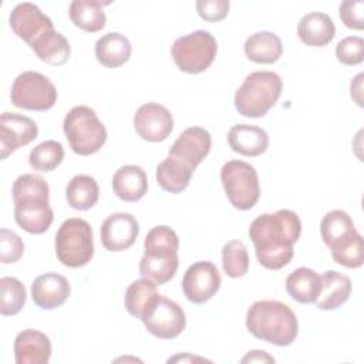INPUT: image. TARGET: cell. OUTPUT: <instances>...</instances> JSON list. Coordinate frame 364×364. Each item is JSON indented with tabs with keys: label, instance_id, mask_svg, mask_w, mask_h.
Segmentation results:
<instances>
[{
	"label": "cell",
	"instance_id": "obj_1",
	"mask_svg": "<svg viewBox=\"0 0 364 364\" xmlns=\"http://www.w3.org/2000/svg\"><path fill=\"white\" fill-rule=\"evenodd\" d=\"M301 233V220L290 209L257 216L249 228V237L255 245L257 262L269 269L279 270L290 263L293 245Z\"/></svg>",
	"mask_w": 364,
	"mask_h": 364
},
{
	"label": "cell",
	"instance_id": "obj_2",
	"mask_svg": "<svg viewBox=\"0 0 364 364\" xmlns=\"http://www.w3.org/2000/svg\"><path fill=\"white\" fill-rule=\"evenodd\" d=\"M14 220L31 235H41L53 223L54 213L48 205L50 188L44 178L34 173L20 175L11 188Z\"/></svg>",
	"mask_w": 364,
	"mask_h": 364
},
{
	"label": "cell",
	"instance_id": "obj_3",
	"mask_svg": "<svg viewBox=\"0 0 364 364\" xmlns=\"http://www.w3.org/2000/svg\"><path fill=\"white\" fill-rule=\"evenodd\" d=\"M246 328L262 341L286 347L296 340L299 321L287 304L277 300H257L246 313Z\"/></svg>",
	"mask_w": 364,
	"mask_h": 364
},
{
	"label": "cell",
	"instance_id": "obj_4",
	"mask_svg": "<svg viewBox=\"0 0 364 364\" xmlns=\"http://www.w3.org/2000/svg\"><path fill=\"white\" fill-rule=\"evenodd\" d=\"M144 256L139 262V274L156 286L168 283L179 266V239L166 225L152 228L144 240Z\"/></svg>",
	"mask_w": 364,
	"mask_h": 364
},
{
	"label": "cell",
	"instance_id": "obj_5",
	"mask_svg": "<svg viewBox=\"0 0 364 364\" xmlns=\"http://www.w3.org/2000/svg\"><path fill=\"white\" fill-rule=\"evenodd\" d=\"M320 235L326 246L331 250L336 263L348 269H358L363 266V236L357 232L354 222L347 212L341 209L327 212L320 223Z\"/></svg>",
	"mask_w": 364,
	"mask_h": 364
},
{
	"label": "cell",
	"instance_id": "obj_6",
	"mask_svg": "<svg viewBox=\"0 0 364 364\" xmlns=\"http://www.w3.org/2000/svg\"><path fill=\"white\" fill-rule=\"evenodd\" d=\"M283 82L273 71H253L235 92L237 112L247 118L264 117L282 95Z\"/></svg>",
	"mask_w": 364,
	"mask_h": 364
},
{
	"label": "cell",
	"instance_id": "obj_7",
	"mask_svg": "<svg viewBox=\"0 0 364 364\" xmlns=\"http://www.w3.org/2000/svg\"><path fill=\"white\" fill-rule=\"evenodd\" d=\"M63 129L70 148L80 156L98 152L107 141L105 125L87 105L73 107L64 117Z\"/></svg>",
	"mask_w": 364,
	"mask_h": 364
},
{
	"label": "cell",
	"instance_id": "obj_8",
	"mask_svg": "<svg viewBox=\"0 0 364 364\" xmlns=\"http://www.w3.org/2000/svg\"><path fill=\"white\" fill-rule=\"evenodd\" d=\"M54 247L61 264L74 269L85 266L94 256L90 223L81 218L65 219L55 233Z\"/></svg>",
	"mask_w": 364,
	"mask_h": 364
},
{
	"label": "cell",
	"instance_id": "obj_9",
	"mask_svg": "<svg viewBox=\"0 0 364 364\" xmlns=\"http://www.w3.org/2000/svg\"><path fill=\"white\" fill-rule=\"evenodd\" d=\"M216 53V38L206 30H196L181 36L171 47V55L176 67L188 74H199L208 70Z\"/></svg>",
	"mask_w": 364,
	"mask_h": 364
},
{
	"label": "cell",
	"instance_id": "obj_10",
	"mask_svg": "<svg viewBox=\"0 0 364 364\" xmlns=\"http://www.w3.org/2000/svg\"><path fill=\"white\" fill-rule=\"evenodd\" d=\"M220 181L225 193L233 208L252 209L260 198L259 176L255 166L245 161H228L220 169Z\"/></svg>",
	"mask_w": 364,
	"mask_h": 364
},
{
	"label": "cell",
	"instance_id": "obj_11",
	"mask_svg": "<svg viewBox=\"0 0 364 364\" xmlns=\"http://www.w3.org/2000/svg\"><path fill=\"white\" fill-rule=\"evenodd\" d=\"M10 100L17 108L48 111L57 102V90L51 80L41 73L24 71L13 81Z\"/></svg>",
	"mask_w": 364,
	"mask_h": 364
},
{
	"label": "cell",
	"instance_id": "obj_12",
	"mask_svg": "<svg viewBox=\"0 0 364 364\" xmlns=\"http://www.w3.org/2000/svg\"><path fill=\"white\" fill-rule=\"evenodd\" d=\"M141 321L152 336L161 340H171L185 330L186 316L176 301L159 294Z\"/></svg>",
	"mask_w": 364,
	"mask_h": 364
},
{
	"label": "cell",
	"instance_id": "obj_13",
	"mask_svg": "<svg viewBox=\"0 0 364 364\" xmlns=\"http://www.w3.org/2000/svg\"><path fill=\"white\" fill-rule=\"evenodd\" d=\"M220 282L218 267L209 260H200L186 269L182 279V290L191 303L202 304L218 293Z\"/></svg>",
	"mask_w": 364,
	"mask_h": 364
},
{
	"label": "cell",
	"instance_id": "obj_14",
	"mask_svg": "<svg viewBox=\"0 0 364 364\" xmlns=\"http://www.w3.org/2000/svg\"><path fill=\"white\" fill-rule=\"evenodd\" d=\"M134 128L144 141L161 142L171 135L173 118L166 107L158 102H146L135 111Z\"/></svg>",
	"mask_w": 364,
	"mask_h": 364
},
{
	"label": "cell",
	"instance_id": "obj_15",
	"mask_svg": "<svg viewBox=\"0 0 364 364\" xmlns=\"http://www.w3.org/2000/svg\"><path fill=\"white\" fill-rule=\"evenodd\" d=\"M38 135L37 124L18 112H3L0 115V149L6 159L20 146L30 144Z\"/></svg>",
	"mask_w": 364,
	"mask_h": 364
},
{
	"label": "cell",
	"instance_id": "obj_16",
	"mask_svg": "<svg viewBox=\"0 0 364 364\" xmlns=\"http://www.w3.org/2000/svg\"><path fill=\"white\" fill-rule=\"evenodd\" d=\"M13 33L31 46L41 34L54 30V24L36 4L30 1L18 3L9 17Z\"/></svg>",
	"mask_w": 364,
	"mask_h": 364
},
{
	"label": "cell",
	"instance_id": "obj_17",
	"mask_svg": "<svg viewBox=\"0 0 364 364\" xmlns=\"http://www.w3.org/2000/svg\"><path fill=\"white\" fill-rule=\"evenodd\" d=\"M139 233V223L131 213L117 212L105 218L101 223V243L109 252L129 249Z\"/></svg>",
	"mask_w": 364,
	"mask_h": 364
},
{
	"label": "cell",
	"instance_id": "obj_18",
	"mask_svg": "<svg viewBox=\"0 0 364 364\" xmlns=\"http://www.w3.org/2000/svg\"><path fill=\"white\" fill-rule=\"evenodd\" d=\"M210 146L212 136L209 131L202 127H189L176 138L168 155L195 169L206 158Z\"/></svg>",
	"mask_w": 364,
	"mask_h": 364
},
{
	"label": "cell",
	"instance_id": "obj_19",
	"mask_svg": "<svg viewBox=\"0 0 364 364\" xmlns=\"http://www.w3.org/2000/svg\"><path fill=\"white\" fill-rule=\"evenodd\" d=\"M70 293L68 280L54 272L37 276L31 284V299L43 310H54L63 306Z\"/></svg>",
	"mask_w": 364,
	"mask_h": 364
},
{
	"label": "cell",
	"instance_id": "obj_20",
	"mask_svg": "<svg viewBox=\"0 0 364 364\" xmlns=\"http://www.w3.org/2000/svg\"><path fill=\"white\" fill-rule=\"evenodd\" d=\"M14 360L17 364H47L51 357V341L43 331L26 328L14 338Z\"/></svg>",
	"mask_w": 364,
	"mask_h": 364
},
{
	"label": "cell",
	"instance_id": "obj_21",
	"mask_svg": "<svg viewBox=\"0 0 364 364\" xmlns=\"http://www.w3.org/2000/svg\"><path fill=\"white\" fill-rule=\"evenodd\" d=\"M228 144L232 151L240 155L257 156L266 152L269 146V135L260 127L237 124L229 129Z\"/></svg>",
	"mask_w": 364,
	"mask_h": 364
},
{
	"label": "cell",
	"instance_id": "obj_22",
	"mask_svg": "<svg viewBox=\"0 0 364 364\" xmlns=\"http://www.w3.org/2000/svg\"><path fill=\"white\" fill-rule=\"evenodd\" d=\"M297 36L306 46L323 47L334 38L336 26L328 14L311 11L300 18L297 24Z\"/></svg>",
	"mask_w": 364,
	"mask_h": 364
},
{
	"label": "cell",
	"instance_id": "obj_23",
	"mask_svg": "<svg viewBox=\"0 0 364 364\" xmlns=\"http://www.w3.org/2000/svg\"><path fill=\"white\" fill-rule=\"evenodd\" d=\"M112 191L124 202H138L148 191V178L138 165H124L112 176Z\"/></svg>",
	"mask_w": 364,
	"mask_h": 364
},
{
	"label": "cell",
	"instance_id": "obj_24",
	"mask_svg": "<svg viewBox=\"0 0 364 364\" xmlns=\"http://www.w3.org/2000/svg\"><path fill=\"white\" fill-rule=\"evenodd\" d=\"M351 293V280L348 276L326 270L321 274V291L314 301L320 310H336L343 306Z\"/></svg>",
	"mask_w": 364,
	"mask_h": 364
},
{
	"label": "cell",
	"instance_id": "obj_25",
	"mask_svg": "<svg viewBox=\"0 0 364 364\" xmlns=\"http://www.w3.org/2000/svg\"><path fill=\"white\" fill-rule=\"evenodd\" d=\"M131 43L121 33H107L95 43V57L107 68L124 65L131 57Z\"/></svg>",
	"mask_w": 364,
	"mask_h": 364
},
{
	"label": "cell",
	"instance_id": "obj_26",
	"mask_svg": "<svg viewBox=\"0 0 364 364\" xmlns=\"http://www.w3.org/2000/svg\"><path fill=\"white\" fill-rule=\"evenodd\" d=\"M286 291L301 304L314 303L321 291V276L310 267H297L286 279Z\"/></svg>",
	"mask_w": 364,
	"mask_h": 364
},
{
	"label": "cell",
	"instance_id": "obj_27",
	"mask_svg": "<svg viewBox=\"0 0 364 364\" xmlns=\"http://www.w3.org/2000/svg\"><path fill=\"white\" fill-rule=\"evenodd\" d=\"M109 1L100 0H74L70 3L68 14L75 27L88 31L97 33L105 27V13L104 6H108Z\"/></svg>",
	"mask_w": 364,
	"mask_h": 364
},
{
	"label": "cell",
	"instance_id": "obj_28",
	"mask_svg": "<svg viewBox=\"0 0 364 364\" xmlns=\"http://www.w3.org/2000/svg\"><path fill=\"white\" fill-rule=\"evenodd\" d=\"M30 48L41 61L55 67L64 65L71 54L68 40L55 30H48L41 34Z\"/></svg>",
	"mask_w": 364,
	"mask_h": 364
},
{
	"label": "cell",
	"instance_id": "obj_29",
	"mask_svg": "<svg viewBox=\"0 0 364 364\" xmlns=\"http://www.w3.org/2000/svg\"><path fill=\"white\" fill-rule=\"evenodd\" d=\"M283 53V44L279 36L272 31H259L247 37L245 43V54L257 64L276 63Z\"/></svg>",
	"mask_w": 364,
	"mask_h": 364
},
{
	"label": "cell",
	"instance_id": "obj_30",
	"mask_svg": "<svg viewBox=\"0 0 364 364\" xmlns=\"http://www.w3.org/2000/svg\"><path fill=\"white\" fill-rule=\"evenodd\" d=\"M193 171L186 164L168 155L156 166V182L158 185L171 193H179L185 191L191 182Z\"/></svg>",
	"mask_w": 364,
	"mask_h": 364
},
{
	"label": "cell",
	"instance_id": "obj_31",
	"mask_svg": "<svg viewBox=\"0 0 364 364\" xmlns=\"http://www.w3.org/2000/svg\"><path fill=\"white\" fill-rule=\"evenodd\" d=\"M100 198L97 181L90 175H75L65 188V199L73 209L88 210Z\"/></svg>",
	"mask_w": 364,
	"mask_h": 364
},
{
	"label": "cell",
	"instance_id": "obj_32",
	"mask_svg": "<svg viewBox=\"0 0 364 364\" xmlns=\"http://www.w3.org/2000/svg\"><path fill=\"white\" fill-rule=\"evenodd\" d=\"M158 296L159 294L156 291V284L142 277L139 280H134L128 286L124 297V304L131 316L141 320L145 311L158 299Z\"/></svg>",
	"mask_w": 364,
	"mask_h": 364
},
{
	"label": "cell",
	"instance_id": "obj_33",
	"mask_svg": "<svg viewBox=\"0 0 364 364\" xmlns=\"http://www.w3.org/2000/svg\"><path fill=\"white\" fill-rule=\"evenodd\" d=\"M64 159V148L61 142L47 139L34 146L28 155V164L34 171L50 172L55 169Z\"/></svg>",
	"mask_w": 364,
	"mask_h": 364
},
{
	"label": "cell",
	"instance_id": "obj_34",
	"mask_svg": "<svg viewBox=\"0 0 364 364\" xmlns=\"http://www.w3.org/2000/svg\"><path fill=\"white\" fill-rule=\"evenodd\" d=\"M222 267L226 276L242 277L249 270V255L240 240H229L222 247Z\"/></svg>",
	"mask_w": 364,
	"mask_h": 364
},
{
	"label": "cell",
	"instance_id": "obj_35",
	"mask_svg": "<svg viewBox=\"0 0 364 364\" xmlns=\"http://www.w3.org/2000/svg\"><path fill=\"white\" fill-rule=\"evenodd\" d=\"M0 289H1V301H0L1 316H16L17 313H20L27 299L24 284L16 277L6 276L0 279Z\"/></svg>",
	"mask_w": 364,
	"mask_h": 364
},
{
	"label": "cell",
	"instance_id": "obj_36",
	"mask_svg": "<svg viewBox=\"0 0 364 364\" xmlns=\"http://www.w3.org/2000/svg\"><path fill=\"white\" fill-rule=\"evenodd\" d=\"M336 57L344 65H357L364 60V40L358 36H348L336 46Z\"/></svg>",
	"mask_w": 364,
	"mask_h": 364
},
{
	"label": "cell",
	"instance_id": "obj_37",
	"mask_svg": "<svg viewBox=\"0 0 364 364\" xmlns=\"http://www.w3.org/2000/svg\"><path fill=\"white\" fill-rule=\"evenodd\" d=\"M24 253L21 237L6 228L0 229V260L4 264L16 263Z\"/></svg>",
	"mask_w": 364,
	"mask_h": 364
},
{
	"label": "cell",
	"instance_id": "obj_38",
	"mask_svg": "<svg viewBox=\"0 0 364 364\" xmlns=\"http://www.w3.org/2000/svg\"><path fill=\"white\" fill-rule=\"evenodd\" d=\"M198 14L209 21V23H216L223 20L228 13H229V1L226 0H198L195 3Z\"/></svg>",
	"mask_w": 364,
	"mask_h": 364
},
{
	"label": "cell",
	"instance_id": "obj_39",
	"mask_svg": "<svg viewBox=\"0 0 364 364\" xmlns=\"http://www.w3.org/2000/svg\"><path fill=\"white\" fill-rule=\"evenodd\" d=\"M363 9L364 3L361 0L343 1L338 7V13L344 26L351 30H363Z\"/></svg>",
	"mask_w": 364,
	"mask_h": 364
},
{
	"label": "cell",
	"instance_id": "obj_40",
	"mask_svg": "<svg viewBox=\"0 0 364 364\" xmlns=\"http://www.w3.org/2000/svg\"><path fill=\"white\" fill-rule=\"evenodd\" d=\"M242 363H274V358L263 350H252L242 358Z\"/></svg>",
	"mask_w": 364,
	"mask_h": 364
},
{
	"label": "cell",
	"instance_id": "obj_41",
	"mask_svg": "<svg viewBox=\"0 0 364 364\" xmlns=\"http://www.w3.org/2000/svg\"><path fill=\"white\" fill-rule=\"evenodd\" d=\"M363 74L360 73L358 75H355V78L351 81V98L357 102V105L363 107V98H361V85H363Z\"/></svg>",
	"mask_w": 364,
	"mask_h": 364
},
{
	"label": "cell",
	"instance_id": "obj_42",
	"mask_svg": "<svg viewBox=\"0 0 364 364\" xmlns=\"http://www.w3.org/2000/svg\"><path fill=\"white\" fill-rule=\"evenodd\" d=\"M196 360H199V361H206L205 358L192 357V355H176V357L169 358V363H171V361H196Z\"/></svg>",
	"mask_w": 364,
	"mask_h": 364
}]
</instances>
